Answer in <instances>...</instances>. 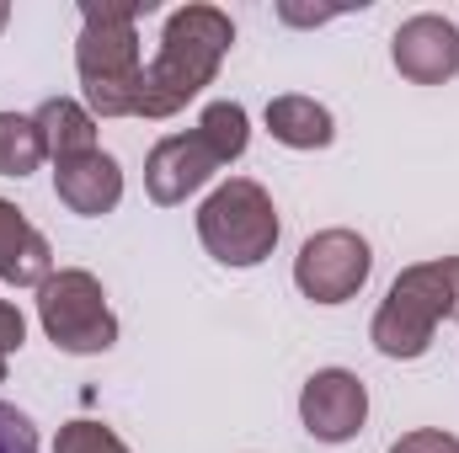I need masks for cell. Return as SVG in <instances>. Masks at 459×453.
Returning <instances> with one entry per match:
<instances>
[{"instance_id":"1","label":"cell","mask_w":459,"mask_h":453,"mask_svg":"<svg viewBox=\"0 0 459 453\" xmlns=\"http://www.w3.org/2000/svg\"><path fill=\"white\" fill-rule=\"evenodd\" d=\"M235 48V21L220 5H177L166 16V32H160V48L155 59L144 64V81H139V113L134 117H177L193 97H204L225 64V54Z\"/></svg>"},{"instance_id":"2","label":"cell","mask_w":459,"mask_h":453,"mask_svg":"<svg viewBox=\"0 0 459 453\" xmlns=\"http://www.w3.org/2000/svg\"><path fill=\"white\" fill-rule=\"evenodd\" d=\"M150 11V0H86L81 5V43H75V70H81V91H86V113L91 117H134L139 113V81H144V59H139V16Z\"/></svg>"},{"instance_id":"3","label":"cell","mask_w":459,"mask_h":453,"mask_svg":"<svg viewBox=\"0 0 459 453\" xmlns=\"http://www.w3.org/2000/svg\"><path fill=\"white\" fill-rule=\"evenodd\" d=\"M444 321H459V256L417 261V267L395 272L385 304L368 321V341L379 357L411 363L433 346Z\"/></svg>"},{"instance_id":"4","label":"cell","mask_w":459,"mask_h":453,"mask_svg":"<svg viewBox=\"0 0 459 453\" xmlns=\"http://www.w3.org/2000/svg\"><path fill=\"white\" fill-rule=\"evenodd\" d=\"M278 235H283L278 209H273L267 187L251 176L220 182L198 209V240L225 267H262L278 251Z\"/></svg>"},{"instance_id":"5","label":"cell","mask_w":459,"mask_h":453,"mask_svg":"<svg viewBox=\"0 0 459 453\" xmlns=\"http://www.w3.org/2000/svg\"><path fill=\"white\" fill-rule=\"evenodd\" d=\"M38 326L70 357L113 352V341H117V315L108 304V288L86 267H59L38 288Z\"/></svg>"},{"instance_id":"6","label":"cell","mask_w":459,"mask_h":453,"mask_svg":"<svg viewBox=\"0 0 459 453\" xmlns=\"http://www.w3.org/2000/svg\"><path fill=\"white\" fill-rule=\"evenodd\" d=\"M374 272V251L358 229H316L299 256H294V288L310 299V304H347L363 294Z\"/></svg>"},{"instance_id":"7","label":"cell","mask_w":459,"mask_h":453,"mask_svg":"<svg viewBox=\"0 0 459 453\" xmlns=\"http://www.w3.org/2000/svg\"><path fill=\"white\" fill-rule=\"evenodd\" d=\"M299 422L316 443H352L368 422V384L352 368H316L299 389Z\"/></svg>"},{"instance_id":"8","label":"cell","mask_w":459,"mask_h":453,"mask_svg":"<svg viewBox=\"0 0 459 453\" xmlns=\"http://www.w3.org/2000/svg\"><path fill=\"white\" fill-rule=\"evenodd\" d=\"M390 59L411 86H444L459 75V27L438 11H417L395 27Z\"/></svg>"},{"instance_id":"9","label":"cell","mask_w":459,"mask_h":453,"mask_svg":"<svg viewBox=\"0 0 459 453\" xmlns=\"http://www.w3.org/2000/svg\"><path fill=\"white\" fill-rule=\"evenodd\" d=\"M214 171H220V160L209 155V144L198 139V128L166 133V139L150 150V160H144V192H150V203L177 209V203H187L193 192H204V187L214 182Z\"/></svg>"},{"instance_id":"10","label":"cell","mask_w":459,"mask_h":453,"mask_svg":"<svg viewBox=\"0 0 459 453\" xmlns=\"http://www.w3.org/2000/svg\"><path fill=\"white\" fill-rule=\"evenodd\" d=\"M54 198L70 214H81V219H102V214H113L117 203H123V166L108 150L59 160L54 166Z\"/></svg>"},{"instance_id":"11","label":"cell","mask_w":459,"mask_h":453,"mask_svg":"<svg viewBox=\"0 0 459 453\" xmlns=\"http://www.w3.org/2000/svg\"><path fill=\"white\" fill-rule=\"evenodd\" d=\"M48 278H54V251H48L43 229H32L16 203L0 198V283L43 288Z\"/></svg>"},{"instance_id":"12","label":"cell","mask_w":459,"mask_h":453,"mask_svg":"<svg viewBox=\"0 0 459 453\" xmlns=\"http://www.w3.org/2000/svg\"><path fill=\"white\" fill-rule=\"evenodd\" d=\"M267 133L278 144H289V150H326L337 139V117H332L326 102L289 91V97H273L267 102Z\"/></svg>"},{"instance_id":"13","label":"cell","mask_w":459,"mask_h":453,"mask_svg":"<svg viewBox=\"0 0 459 453\" xmlns=\"http://www.w3.org/2000/svg\"><path fill=\"white\" fill-rule=\"evenodd\" d=\"M38 133H43V150H48V160L59 166V160H75V155H91V150H102L97 144V117L86 113V102H75V97H48L38 113Z\"/></svg>"},{"instance_id":"14","label":"cell","mask_w":459,"mask_h":453,"mask_svg":"<svg viewBox=\"0 0 459 453\" xmlns=\"http://www.w3.org/2000/svg\"><path fill=\"white\" fill-rule=\"evenodd\" d=\"M198 139L209 144V155L220 166H235L246 155V144H251V117H246L240 102H209L204 117H198Z\"/></svg>"},{"instance_id":"15","label":"cell","mask_w":459,"mask_h":453,"mask_svg":"<svg viewBox=\"0 0 459 453\" xmlns=\"http://www.w3.org/2000/svg\"><path fill=\"white\" fill-rule=\"evenodd\" d=\"M43 160H48V150H43V133H38L32 113H0V176L22 182Z\"/></svg>"},{"instance_id":"16","label":"cell","mask_w":459,"mask_h":453,"mask_svg":"<svg viewBox=\"0 0 459 453\" xmlns=\"http://www.w3.org/2000/svg\"><path fill=\"white\" fill-rule=\"evenodd\" d=\"M54 453H134V449L102 422H70V427H59Z\"/></svg>"},{"instance_id":"17","label":"cell","mask_w":459,"mask_h":453,"mask_svg":"<svg viewBox=\"0 0 459 453\" xmlns=\"http://www.w3.org/2000/svg\"><path fill=\"white\" fill-rule=\"evenodd\" d=\"M0 453H38V427L27 411L0 400Z\"/></svg>"},{"instance_id":"18","label":"cell","mask_w":459,"mask_h":453,"mask_svg":"<svg viewBox=\"0 0 459 453\" xmlns=\"http://www.w3.org/2000/svg\"><path fill=\"white\" fill-rule=\"evenodd\" d=\"M390 453H459V438L444 427H417V432H401Z\"/></svg>"},{"instance_id":"19","label":"cell","mask_w":459,"mask_h":453,"mask_svg":"<svg viewBox=\"0 0 459 453\" xmlns=\"http://www.w3.org/2000/svg\"><path fill=\"white\" fill-rule=\"evenodd\" d=\"M347 5H299V0H278V21L289 27H321V21H337Z\"/></svg>"},{"instance_id":"20","label":"cell","mask_w":459,"mask_h":453,"mask_svg":"<svg viewBox=\"0 0 459 453\" xmlns=\"http://www.w3.org/2000/svg\"><path fill=\"white\" fill-rule=\"evenodd\" d=\"M22 341H27V321H22V310L0 299V357L22 352Z\"/></svg>"},{"instance_id":"21","label":"cell","mask_w":459,"mask_h":453,"mask_svg":"<svg viewBox=\"0 0 459 453\" xmlns=\"http://www.w3.org/2000/svg\"><path fill=\"white\" fill-rule=\"evenodd\" d=\"M5 21H11V5H5V0H0V32H5Z\"/></svg>"},{"instance_id":"22","label":"cell","mask_w":459,"mask_h":453,"mask_svg":"<svg viewBox=\"0 0 459 453\" xmlns=\"http://www.w3.org/2000/svg\"><path fill=\"white\" fill-rule=\"evenodd\" d=\"M0 379H5V357H0Z\"/></svg>"}]
</instances>
